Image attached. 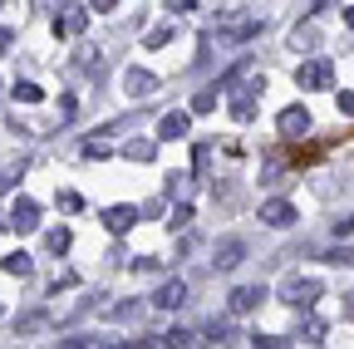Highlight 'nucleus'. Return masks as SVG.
Returning a JSON list of instances; mask_svg holds the SVG:
<instances>
[{
    "instance_id": "7c9ffc66",
    "label": "nucleus",
    "mask_w": 354,
    "mask_h": 349,
    "mask_svg": "<svg viewBox=\"0 0 354 349\" xmlns=\"http://www.w3.org/2000/svg\"><path fill=\"white\" fill-rule=\"evenodd\" d=\"M251 344H261V349H276V344H286V339H281V334H256Z\"/></svg>"
},
{
    "instance_id": "cd10ccee",
    "label": "nucleus",
    "mask_w": 354,
    "mask_h": 349,
    "mask_svg": "<svg viewBox=\"0 0 354 349\" xmlns=\"http://www.w3.org/2000/svg\"><path fill=\"white\" fill-rule=\"evenodd\" d=\"M300 334H305L310 344H320V339H325V325H320V320H305V330H300Z\"/></svg>"
},
{
    "instance_id": "4be33fe9",
    "label": "nucleus",
    "mask_w": 354,
    "mask_h": 349,
    "mask_svg": "<svg viewBox=\"0 0 354 349\" xmlns=\"http://www.w3.org/2000/svg\"><path fill=\"white\" fill-rule=\"evenodd\" d=\"M74 113H79V99L74 94H59V123H69Z\"/></svg>"
},
{
    "instance_id": "c9c22d12",
    "label": "nucleus",
    "mask_w": 354,
    "mask_h": 349,
    "mask_svg": "<svg viewBox=\"0 0 354 349\" xmlns=\"http://www.w3.org/2000/svg\"><path fill=\"white\" fill-rule=\"evenodd\" d=\"M344 25H354V6H349V10H344Z\"/></svg>"
},
{
    "instance_id": "39448f33",
    "label": "nucleus",
    "mask_w": 354,
    "mask_h": 349,
    "mask_svg": "<svg viewBox=\"0 0 354 349\" xmlns=\"http://www.w3.org/2000/svg\"><path fill=\"white\" fill-rule=\"evenodd\" d=\"M10 232H35L39 227V207L30 202V197H20L15 207H10V222H6Z\"/></svg>"
},
{
    "instance_id": "aec40b11",
    "label": "nucleus",
    "mask_w": 354,
    "mask_h": 349,
    "mask_svg": "<svg viewBox=\"0 0 354 349\" xmlns=\"http://www.w3.org/2000/svg\"><path fill=\"white\" fill-rule=\"evenodd\" d=\"M207 339H212V344H227V339H232V325H227V320H212V325H207Z\"/></svg>"
},
{
    "instance_id": "f257e3e1",
    "label": "nucleus",
    "mask_w": 354,
    "mask_h": 349,
    "mask_svg": "<svg viewBox=\"0 0 354 349\" xmlns=\"http://www.w3.org/2000/svg\"><path fill=\"white\" fill-rule=\"evenodd\" d=\"M256 35H261V20L246 15V10L216 20V39H221V45H246V39H256Z\"/></svg>"
},
{
    "instance_id": "5701e85b",
    "label": "nucleus",
    "mask_w": 354,
    "mask_h": 349,
    "mask_svg": "<svg viewBox=\"0 0 354 349\" xmlns=\"http://www.w3.org/2000/svg\"><path fill=\"white\" fill-rule=\"evenodd\" d=\"M55 202H59V211H69V216H74V211L84 207V197H79V192H59Z\"/></svg>"
},
{
    "instance_id": "72a5a7b5",
    "label": "nucleus",
    "mask_w": 354,
    "mask_h": 349,
    "mask_svg": "<svg viewBox=\"0 0 354 349\" xmlns=\"http://www.w3.org/2000/svg\"><path fill=\"white\" fill-rule=\"evenodd\" d=\"M88 6H94V10H113V6H118V0H88Z\"/></svg>"
},
{
    "instance_id": "393cba45",
    "label": "nucleus",
    "mask_w": 354,
    "mask_h": 349,
    "mask_svg": "<svg viewBox=\"0 0 354 349\" xmlns=\"http://www.w3.org/2000/svg\"><path fill=\"white\" fill-rule=\"evenodd\" d=\"M153 344H192V334H187V330H167V334H158Z\"/></svg>"
},
{
    "instance_id": "4468645a",
    "label": "nucleus",
    "mask_w": 354,
    "mask_h": 349,
    "mask_svg": "<svg viewBox=\"0 0 354 349\" xmlns=\"http://www.w3.org/2000/svg\"><path fill=\"white\" fill-rule=\"evenodd\" d=\"M305 128H310V113H305L300 104L281 113V138H300V133H305Z\"/></svg>"
},
{
    "instance_id": "6e6552de",
    "label": "nucleus",
    "mask_w": 354,
    "mask_h": 349,
    "mask_svg": "<svg viewBox=\"0 0 354 349\" xmlns=\"http://www.w3.org/2000/svg\"><path fill=\"white\" fill-rule=\"evenodd\" d=\"M153 305H158V310H183V305H187V285H183V281H167V285H158Z\"/></svg>"
},
{
    "instance_id": "c85d7f7f",
    "label": "nucleus",
    "mask_w": 354,
    "mask_h": 349,
    "mask_svg": "<svg viewBox=\"0 0 354 349\" xmlns=\"http://www.w3.org/2000/svg\"><path fill=\"white\" fill-rule=\"evenodd\" d=\"M330 261H335V266H354V251H349V246H339V251H330Z\"/></svg>"
},
{
    "instance_id": "2f4dec72",
    "label": "nucleus",
    "mask_w": 354,
    "mask_h": 349,
    "mask_svg": "<svg viewBox=\"0 0 354 349\" xmlns=\"http://www.w3.org/2000/svg\"><path fill=\"white\" fill-rule=\"evenodd\" d=\"M192 6H197V0H167V10H172V15H187Z\"/></svg>"
},
{
    "instance_id": "dca6fc26",
    "label": "nucleus",
    "mask_w": 354,
    "mask_h": 349,
    "mask_svg": "<svg viewBox=\"0 0 354 349\" xmlns=\"http://www.w3.org/2000/svg\"><path fill=\"white\" fill-rule=\"evenodd\" d=\"M286 45H290V50H315V45H320V25H300V30H290Z\"/></svg>"
},
{
    "instance_id": "4c0bfd02",
    "label": "nucleus",
    "mask_w": 354,
    "mask_h": 349,
    "mask_svg": "<svg viewBox=\"0 0 354 349\" xmlns=\"http://www.w3.org/2000/svg\"><path fill=\"white\" fill-rule=\"evenodd\" d=\"M0 315H6V305H0Z\"/></svg>"
},
{
    "instance_id": "a878e982",
    "label": "nucleus",
    "mask_w": 354,
    "mask_h": 349,
    "mask_svg": "<svg viewBox=\"0 0 354 349\" xmlns=\"http://www.w3.org/2000/svg\"><path fill=\"white\" fill-rule=\"evenodd\" d=\"M187 222H192V207L183 202V207H177V211H172V222H167V227H172V232H183Z\"/></svg>"
},
{
    "instance_id": "b1692460",
    "label": "nucleus",
    "mask_w": 354,
    "mask_h": 349,
    "mask_svg": "<svg viewBox=\"0 0 354 349\" xmlns=\"http://www.w3.org/2000/svg\"><path fill=\"white\" fill-rule=\"evenodd\" d=\"M15 99L20 104H39V84H15Z\"/></svg>"
},
{
    "instance_id": "0eeeda50",
    "label": "nucleus",
    "mask_w": 354,
    "mask_h": 349,
    "mask_svg": "<svg viewBox=\"0 0 354 349\" xmlns=\"http://www.w3.org/2000/svg\"><path fill=\"white\" fill-rule=\"evenodd\" d=\"M74 74H84V79H104V55H99L94 45H79V55H74Z\"/></svg>"
},
{
    "instance_id": "7ed1b4c3",
    "label": "nucleus",
    "mask_w": 354,
    "mask_h": 349,
    "mask_svg": "<svg viewBox=\"0 0 354 349\" xmlns=\"http://www.w3.org/2000/svg\"><path fill=\"white\" fill-rule=\"evenodd\" d=\"M295 84L305 94H315V89H335V64L330 59H310V64H300L295 69Z\"/></svg>"
},
{
    "instance_id": "ddd939ff",
    "label": "nucleus",
    "mask_w": 354,
    "mask_h": 349,
    "mask_svg": "<svg viewBox=\"0 0 354 349\" xmlns=\"http://www.w3.org/2000/svg\"><path fill=\"white\" fill-rule=\"evenodd\" d=\"M241 256H246V246H241V241H221L212 266H216V271H236V266H241Z\"/></svg>"
},
{
    "instance_id": "9b49d317",
    "label": "nucleus",
    "mask_w": 354,
    "mask_h": 349,
    "mask_svg": "<svg viewBox=\"0 0 354 349\" xmlns=\"http://www.w3.org/2000/svg\"><path fill=\"white\" fill-rule=\"evenodd\" d=\"M123 89H128L133 99H143V94L158 89V74H148V69H128V74H123Z\"/></svg>"
},
{
    "instance_id": "f3484780",
    "label": "nucleus",
    "mask_w": 354,
    "mask_h": 349,
    "mask_svg": "<svg viewBox=\"0 0 354 349\" xmlns=\"http://www.w3.org/2000/svg\"><path fill=\"white\" fill-rule=\"evenodd\" d=\"M30 271H35V261H30L25 251H10V256H6V276H20V281H30Z\"/></svg>"
},
{
    "instance_id": "1a4fd4ad",
    "label": "nucleus",
    "mask_w": 354,
    "mask_h": 349,
    "mask_svg": "<svg viewBox=\"0 0 354 349\" xmlns=\"http://www.w3.org/2000/svg\"><path fill=\"white\" fill-rule=\"evenodd\" d=\"M187 128H192V118H187V113H162L158 138H162V143H177V138H187Z\"/></svg>"
},
{
    "instance_id": "20e7f679",
    "label": "nucleus",
    "mask_w": 354,
    "mask_h": 349,
    "mask_svg": "<svg viewBox=\"0 0 354 349\" xmlns=\"http://www.w3.org/2000/svg\"><path fill=\"white\" fill-rule=\"evenodd\" d=\"M84 30H88V10L84 6H59L55 10V35L59 39H79Z\"/></svg>"
},
{
    "instance_id": "423d86ee",
    "label": "nucleus",
    "mask_w": 354,
    "mask_h": 349,
    "mask_svg": "<svg viewBox=\"0 0 354 349\" xmlns=\"http://www.w3.org/2000/svg\"><path fill=\"white\" fill-rule=\"evenodd\" d=\"M266 305V285H241V290H232V315H251V310H261Z\"/></svg>"
},
{
    "instance_id": "6ab92c4d",
    "label": "nucleus",
    "mask_w": 354,
    "mask_h": 349,
    "mask_svg": "<svg viewBox=\"0 0 354 349\" xmlns=\"http://www.w3.org/2000/svg\"><path fill=\"white\" fill-rule=\"evenodd\" d=\"M167 39H172V25H158V30H148V35H143V45H148V50H162Z\"/></svg>"
},
{
    "instance_id": "f03ea898",
    "label": "nucleus",
    "mask_w": 354,
    "mask_h": 349,
    "mask_svg": "<svg viewBox=\"0 0 354 349\" xmlns=\"http://www.w3.org/2000/svg\"><path fill=\"white\" fill-rule=\"evenodd\" d=\"M281 295H286L290 310H310V305L325 295V285H320V281H310V276H290V281L281 285Z\"/></svg>"
},
{
    "instance_id": "c756f323",
    "label": "nucleus",
    "mask_w": 354,
    "mask_h": 349,
    "mask_svg": "<svg viewBox=\"0 0 354 349\" xmlns=\"http://www.w3.org/2000/svg\"><path fill=\"white\" fill-rule=\"evenodd\" d=\"M20 172H25V167H6V172H0V192H10V182L20 178Z\"/></svg>"
},
{
    "instance_id": "2eb2a0df",
    "label": "nucleus",
    "mask_w": 354,
    "mask_h": 349,
    "mask_svg": "<svg viewBox=\"0 0 354 349\" xmlns=\"http://www.w3.org/2000/svg\"><path fill=\"white\" fill-rule=\"evenodd\" d=\"M123 158H128V162H153V158H158V143H153V138H128V143H123Z\"/></svg>"
},
{
    "instance_id": "9d476101",
    "label": "nucleus",
    "mask_w": 354,
    "mask_h": 349,
    "mask_svg": "<svg viewBox=\"0 0 354 349\" xmlns=\"http://www.w3.org/2000/svg\"><path fill=\"white\" fill-rule=\"evenodd\" d=\"M99 222H104V227H109L113 236H123V232H128L133 222H138V207H109V211L99 216Z\"/></svg>"
},
{
    "instance_id": "f8f14e48",
    "label": "nucleus",
    "mask_w": 354,
    "mask_h": 349,
    "mask_svg": "<svg viewBox=\"0 0 354 349\" xmlns=\"http://www.w3.org/2000/svg\"><path fill=\"white\" fill-rule=\"evenodd\" d=\"M261 222H266V227H290V222H295V207L276 197V202H266V207H261Z\"/></svg>"
},
{
    "instance_id": "bb28decb",
    "label": "nucleus",
    "mask_w": 354,
    "mask_h": 349,
    "mask_svg": "<svg viewBox=\"0 0 354 349\" xmlns=\"http://www.w3.org/2000/svg\"><path fill=\"white\" fill-rule=\"evenodd\" d=\"M39 325H50V315H44V310H30V315H20V330H39Z\"/></svg>"
},
{
    "instance_id": "412c9836",
    "label": "nucleus",
    "mask_w": 354,
    "mask_h": 349,
    "mask_svg": "<svg viewBox=\"0 0 354 349\" xmlns=\"http://www.w3.org/2000/svg\"><path fill=\"white\" fill-rule=\"evenodd\" d=\"M216 109V89H202L197 99H192V113H212Z\"/></svg>"
},
{
    "instance_id": "473e14b6",
    "label": "nucleus",
    "mask_w": 354,
    "mask_h": 349,
    "mask_svg": "<svg viewBox=\"0 0 354 349\" xmlns=\"http://www.w3.org/2000/svg\"><path fill=\"white\" fill-rule=\"evenodd\" d=\"M10 45H15V30H10V25H0V55H6Z\"/></svg>"
},
{
    "instance_id": "e433bc0d",
    "label": "nucleus",
    "mask_w": 354,
    "mask_h": 349,
    "mask_svg": "<svg viewBox=\"0 0 354 349\" xmlns=\"http://www.w3.org/2000/svg\"><path fill=\"white\" fill-rule=\"evenodd\" d=\"M344 310H349V320H354V295H349V305H344Z\"/></svg>"
},
{
    "instance_id": "f704fd0d",
    "label": "nucleus",
    "mask_w": 354,
    "mask_h": 349,
    "mask_svg": "<svg viewBox=\"0 0 354 349\" xmlns=\"http://www.w3.org/2000/svg\"><path fill=\"white\" fill-rule=\"evenodd\" d=\"M339 109H344V113H354V94H339Z\"/></svg>"
},
{
    "instance_id": "a211bd4d",
    "label": "nucleus",
    "mask_w": 354,
    "mask_h": 349,
    "mask_svg": "<svg viewBox=\"0 0 354 349\" xmlns=\"http://www.w3.org/2000/svg\"><path fill=\"white\" fill-rule=\"evenodd\" d=\"M44 246H50L55 256H64V251L74 246V236H69V227H55V232H44Z\"/></svg>"
}]
</instances>
